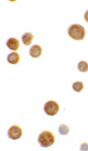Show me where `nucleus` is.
Returning <instances> with one entry per match:
<instances>
[{
	"mask_svg": "<svg viewBox=\"0 0 88 151\" xmlns=\"http://www.w3.org/2000/svg\"><path fill=\"white\" fill-rule=\"evenodd\" d=\"M68 35L70 36L72 39L76 41H82L83 40L85 35H86V31L82 25L75 23L71 25L70 27H68Z\"/></svg>",
	"mask_w": 88,
	"mask_h": 151,
	"instance_id": "nucleus-1",
	"label": "nucleus"
},
{
	"mask_svg": "<svg viewBox=\"0 0 88 151\" xmlns=\"http://www.w3.org/2000/svg\"><path fill=\"white\" fill-rule=\"evenodd\" d=\"M38 141L39 145L42 147L48 148V147H50L54 144V142H55V136L53 135V134L52 132L45 130L38 135Z\"/></svg>",
	"mask_w": 88,
	"mask_h": 151,
	"instance_id": "nucleus-2",
	"label": "nucleus"
},
{
	"mask_svg": "<svg viewBox=\"0 0 88 151\" xmlns=\"http://www.w3.org/2000/svg\"><path fill=\"white\" fill-rule=\"evenodd\" d=\"M43 110L48 116H53L57 115V112L59 111V105L54 101H48V102L45 103Z\"/></svg>",
	"mask_w": 88,
	"mask_h": 151,
	"instance_id": "nucleus-3",
	"label": "nucleus"
},
{
	"mask_svg": "<svg viewBox=\"0 0 88 151\" xmlns=\"http://www.w3.org/2000/svg\"><path fill=\"white\" fill-rule=\"evenodd\" d=\"M22 129L18 126V125H13L10 127L8 131V136L9 139L16 140L22 137Z\"/></svg>",
	"mask_w": 88,
	"mask_h": 151,
	"instance_id": "nucleus-4",
	"label": "nucleus"
},
{
	"mask_svg": "<svg viewBox=\"0 0 88 151\" xmlns=\"http://www.w3.org/2000/svg\"><path fill=\"white\" fill-rule=\"evenodd\" d=\"M19 45H20L19 41L17 38H14V37L9 38V40L7 41V42H6V46L10 50H13V51H17L19 48Z\"/></svg>",
	"mask_w": 88,
	"mask_h": 151,
	"instance_id": "nucleus-5",
	"label": "nucleus"
},
{
	"mask_svg": "<svg viewBox=\"0 0 88 151\" xmlns=\"http://www.w3.org/2000/svg\"><path fill=\"white\" fill-rule=\"evenodd\" d=\"M42 52H43V49L39 45H33L29 50V54L33 58H39L42 55Z\"/></svg>",
	"mask_w": 88,
	"mask_h": 151,
	"instance_id": "nucleus-6",
	"label": "nucleus"
},
{
	"mask_svg": "<svg viewBox=\"0 0 88 151\" xmlns=\"http://www.w3.org/2000/svg\"><path fill=\"white\" fill-rule=\"evenodd\" d=\"M34 36L32 35L31 32H25L23 35L22 36V42L25 46H29L32 44V42L33 40Z\"/></svg>",
	"mask_w": 88,
	"mask_h": 151,
	"instance_id": "nucleus-7",
	"label": "nucleus"
},
{
	"mask_svg": "<svg viewBox=\"0 0 88 151\" xmlns=\"http://www.w3.org/2000/svg\"><path fill=\"white\" fill-rule=\"evenodd\" d=\"M20 60V57L17 52H11L8 55L7 57V61L10 63V64H18Z\"/></svg>",
	"mask_w": 88,
	"mask_h": 151,
	"instance_id": "nucleus-8",
	"label": "nucleus"
},
{
	"mask_svg": "<svg viewBox=\"0 0 88 151\" xmlns=\"http://www.w3.org/2000/svg\"><path fill=\"white\" fill-rule=\"evenodd\" d=\"M77 68L81 72H87L88 71V63L84 61H81L77 65Z\"/></svg>",
	"mask_w": 88,
	"mask_h": 151,
	"instance_id": "nucleus-9",
	"label": "nucleus"
},
{
	"mask_svg": "<svg viewBox=\"0 0 88 151\" xmlns=\"http://www.w3.org/2000/svg\"><path fill=\"white\" fill-rule=\"evenodd\" d=\"M69 131H70L69 127L66 124H61L58 128V132L61 135H66L69 133Z\"/></svg>",
	"mask_w": 88,
	"mask_h": 151,
	"instance_id": "nucleus-10",
	"label": "nucleus"
},
{
	"mask_svg": "<svg viewBox=\"0 0 88 151\" xmlns=\"http://www.w3.org/2000/svg\"><path fill=\"white\" fill-rule=\"evenodd\" d=\"M83 83H82V81H76V82H74V83L72 84V89L74 90L75 91H76V92L82 91V89H83Z\"/></svg>",
	"mask_w": 88,
	"mask_h": 151,
	"instance_id": "nucleus-11",
	"label": "nucleus"
},
{
	"mask_svg": "<svg viewBox=\"0 0 88 151\" xmlns=\"http://www.w3.org/2000/svg\"><path fill=\"white\" fill-rule=\"evenodd\" d=\"M81 150H84V151H87L88 150V144L87 143H83L82 145H81V149H80Z\"/></svg>",
	"mask_w": 88,
	"mask_h": 151,
	"instance_id": "nucleus-12",
	"label": "nucleus"
},
{
	"mask_svg": "<svg viewBox=\"0 0 88 151\" xmlns=\"http://www.w3.org/2000/svg\"><path fill=\"white\" fill-rule=\"evenodd\" d=\"M84 19H85L86 22H88V10L87 11H86V13L84 14Z\"/></svg>",
	"mask_w": 88,
	"mask_h": 151,
	"instance_id": "nucleus-13",
	"label": "nucleus"
}]
</instances>
